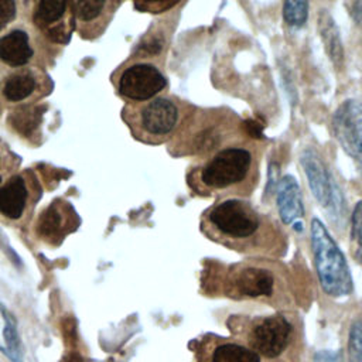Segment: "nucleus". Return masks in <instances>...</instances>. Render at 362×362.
I'll list each match as a JSON object with an SVG mask.
<instances>
[{
    "mask_svg": "<svg viewBox=\"0 0 362 362\" xmlns=\"http://www.w3.org/2000/svg\"><path fill=\"white\" fill-rule=\"evenodd\" d=\"M208 233L238 249L269 250L276 238H269L259 212L245 201L225 199L205 215Z\"/></svg>",
    "mask_w": 362,
    "mask_h": 362,
    "instance_id": "obj_1",
    "label": "nucleus"
},
{
    "mask_svg": "<svg viewBox=\"0 0 362 362\" xmlns=\"http://www.w3.org/2000/svg\"><path fill=\"white\" fill-rule=\"evenodd\" d=\"M310 242L315 272L322 291L331 297L351 294L354 284L345 256L327 226L318 218L311 219Z\"/></svg>",
    "mask_w": 362,
    "mask_h": 362,
    "instance_id": "obj_2",
    "label": "nucleus"
},
{
    "mask_svg": "<svg viewBox=\"0 0 362 362\" xmlns=\"http://www.w3.org/2000/svg\"><path fill=\"white\" fill-rule=\"evenodd\" d=\"M252 161V153L247 148H222L199 168L197 182L206 191L229 189L249 177Z\"/></svg>",
    "mask_w": 362,
    "mask_h": 362,
    "instance_id": "obj_3",
    "label": "nucleus"
},
{
    "mask_svg": "<svg viewBox=\"0 0 362 362\" xmlns=\"http://www.w3.org/2000/svg\"><path fill=\"white\" fill-rule=\"evenodd\" d=\"M180 107L168 98H153L132 107L129 126L134 134L148 141H161L171 136L180 123Z\"/></svg>",
    "mask_w": 362,
    "mask_h": 362,
    "instance_id": "obj_4",
    "label": "nucleus"
},
{
    "mask_svg": "<svg viewBox=\"0 0 362 362\" xmlns=\"http://www.w3.org/2000/svg\"><path fill=\"white\" fill-rule=\"evenodd\" d=\"M300 164L308 181L310 191L318 204L329 214L331 219L338 222L345 215L344 197L334 182L321 154L311 147L301 151Z\"/></svg>",
    "mask_w": 362,
    "mask_h": 362,
    "instance_id": "obj_5",
    "label": "nucleus"
},
{
    "mask_svg": "<svg viewBox=\"0 0 362 362\" xmlns=\"http://www.w3.org/2000/svg\"><path fill=\"white\" fill-rule=\"evenodd\" d=\"M293 339V324L281 314L256 318L247 328V344L260 356L277 358Z\"/></svg>",
    "mask_w": 362,
    "mask_h": 362,
    "instance_id": "obj_6",
    "label": "nucleus"
},
{
    "mask_svg": "<svg viewBox=\"0 0 362 362\" xmlns=\"http://www.w3.org/2000/svg\"><path fill=\"white\" fill-rule=\"evenodd\" d=\"M331 127L362 177V103L355 99L344 100L334 112Z\"/></svg>",
    "mask_w": 362,
    "mask_h": 362,
    "instance_id": "obj_7",
    "label": "nucleus"
},
{
    "mask_svg": "<svg viewBox=\"0 0 362 362\" xmlns=\"http://www.w3.org/2000/svg\"><path fill=\"white\" fill-rule=\"evenodd\" d=\"M226 293L239 298H270L279 288L276 273L267 267L243 264L228 272Z\"/></svg>",
    "mask_w": 362,
    "mask_h": 362,
    "instance_id": "obj_8",
    "label": "nucleus"
},
{
    "mask_svg": "<svg viewBox=\"0 0 362 362\" xmlns=\"http://www.w3.org/2000/svg\"><path fill=\"white\" fill-rule=\"evenodd\" d=\"M74 0H37L33 18L51 41L66 44L74 30Z\"/></svg>",
    "mask_w": 362,
    "mask_h": 362,
    "instance_id": "obj_9",
    "label": "nucleus"
},
{
    "mask_svg": "<svg viewBox=\"0 0 362 362\" xmlns=\"http://www.w3.org/2000/svg\"><path fill=\"white\" fill-rule=\"evenodd\" d=\"M167 85L161 71L147 62H136L120 74L117 89L122 96L134 102L153 99Z\"/></svg>",
    "mask_w": 362,
    "mask_h": 362,
    "instance_id": "obj_10",
    "label": "nucleus"
},
{
    "mask_svg": "<svg viewBox=\"0 0 362 362\" xmlns=\"http://www.w3.org/2000/svg\"><path fill=\"white\" fill-rule=\"evenodd\" d=\"M276 206L284 225H294L297 230H301V223L298 221L304 215L303 194L297 180L290 174L281 177L277 184Z\"/></svg>",
    "mask_w": 362,
    "mask_h": 362,
    "instance_id": "obj_11",
    "label": "nucleus"
},
{
    "mask_svg": "<svg viewBox=\"0 0 362 362\" xmlns=\"http://www.w3.org/2000/svg\"><path fill=\"white\" fill-rule=\"evenodd\" d=\"M44 86L41 74L35 69L20 68L8 74L1 82V95L10 103L25 102L40 95V89Z\"/></svg>",
    "mask_w": 362,
    "mask_h": 362,
    "instance_id": "obj_12",
    "label": "nucleus"
},
{
    "mask_svg": "<svg viewBox=\"0 0 362 362\" xmlns=\"http://www.w3.org/2000/svg\"><path fill=\"white\" fill-rule=\"evenodd\" d=\"M28 187L23 175H14L0 187V214L10 219H18L28 202Z\"/></svg>",
    "mask_w": 362,
    "mask_h": 362,
    "instance_id": "obj_13",
    "label": "nucleus"
},
{
    "mask_svg": "<svg viewBox=\"0 0 362 362\" xmlns=\"http://www.w3.org/2000/svg\"><path fill=\"white\" fill-rule=\"evenodd\" d=\"M34 57L30 37L24 30H13L0 38V61L8 66H23Z\"/></svg>",
    "mask_w": 362,
    "mask_h": 362,
    "instance_id": "obj_14",
    "label": "nucleus"
},
{
    "mask_svg": "<svg viewBox=\"0 0 362 362\" xmlns=\"http://www.w3.org/2000/svg\"><path fill=\"white\" fill-rule=\"evenodd\" d=\"M74 209L64 201H55L47 206L38 219V233L44 238H61L69 229Z\"/></svg>",
    "mask_w": 362,
    "mask_h": 362,
    "instance_id": "obj_15",
    "label": "nucleus"
},
{
    "mask_svg": "<svg viewBox=\"0 0 362 362\" xmlns=\"http://www.w3.org/2000/svg\"><path fill=\"white\" fill-rule=\"evenodd\" d=\"M318 33L332 65L337 69H341L345 59L341 33L335 20L327 10H321L318 14Z\"/></svg>",
    "mask_w": 362,
    "mask_h": 362,
    "instance_id": "obj_16",
    "label": "nucleus"
},
{
    "mask_svg": "<svg viewBox=\"0 0 362 362\" xmlns=\"http://www.w3.org/2000/svg\"><path fill=\"white\" fill-rule=\"evenodd\" d=\"M204 362H263L262 356L246 346L233 341L215 342L204 356Z\"/></svg>",
    "mask_w": 362,
    "mask_h": 362,
    "instance_id": "obj_17",
    "label": "nucleus"
},
{
    "mask_svg": "<svg viewBox=\"0 0 362 362\" xmlns=\"http://www.w3.org/2000/svg\"><path fill=\"white\" fill-rule=\"evenodd\" d=\"M110 0H75V18L79 31L88 33L93 24H106Z\"/></svg>",
    "mask_w": 362,
    "mask_h": 362,
    "instance_id": "obj_18",
    "label": "nucleus"
},
{
    "mask_svg": "<svg viewBox=\"0 0 362 362\" xmlns=\"http://www.w3.org/2000/svg\"><path fill=\"white\" fill-rule=\"evenodd\" d=\"M0 352L11 362H23V345L14 324L7 310L0 303Z\"/></svg>",
    "mask_w": 362,
    "mask_h": 362,
    "instance_id": "obj_19",
    "label": "nucleus"
},
{
    "mask_svg": "<svg viewBox=\"0 0 362 362\" xmlns=\"http://www.w3.org/2000/svg\"><path fill=\"white\" fill-rule=\"evenodd\" d=\"M40 107H21L10 116V123L21 134L30 136L40 123Z\"/></svg>",
    "mask_w": 362,
    "mask_h": 362,
    "instance_id": "obj_20",
    "label": "nucleus"
},
{
    "mask_svg": "<svg viewBox=\"0 0 362 362\" xmlns=\"http://www.w3.org/2000/svg\"><path fill=\"white\" fill-rule=\"evenodd\" d=\"M283 20L293 28L303 27L308 20V0H283Z\"/></svg>",
    "mask_w": 362,
    "mask_h": 362,
    "instance_id": "obj_21",
    "label": "nucleus"
},
{
    "mask_svg": "<svg viewBox=\"0 0 362 362\" xmlns=\"http://www.w3.org/2000/svg\"><path fill=\"white\" fill-rule=\"evenodd\" d=\"M349 238L354 257L362 264V201H358L352 209Z\"/></svg>",
    "mask_w": 362,
    "mask_h": 362,
    "instance_id": "obj_22",
    "label": "nucleus"
},
{
    "mask_svg": "<svg viewBox=\"0 0 362 362\" xmlns=\"http://www.w3.org/2000/svg\"><path fill=\"white\" fill-rule=\"evenodd\" d=\"M163 48H164V38L160 35V33H153V34H147L146 37H143L141 41L136 45L133 52L137 57L147 58V57L160 54L163 51Z\"/></svg>",
    "mask_w": 362,
    "mask_h": 362,
    "instance_id": "obj_23",
    "label": "nucleus"
},
{
    "mask_svg": "<svg viewBox=\"0 0 362 362\" xmlns=\"http://www.w3.org/2000/svg\"><path fill=\"white\" fill-rule=\"evenodd\" d=\"M348 352L351 362H362V320L352 322L349 328Z\"/></svg>",
    "mask_w": 362,
    "mask_h": 362,
    "instance_id": "obj_24",
    "label": "nucleus"
},
{
    "mask_svg": "<svg viewBox=\"0 0 362 362\" xmlns=\"http://www.w3.org/2000/svg\"><path fill=\"white\" fill-rule=\"evenodd\" d=\"M180 1L181 0H133L134 7L139 11L153 13V14L167 11L174 6H177Z\"/></svg>",
    "mask_w": 362,
    "mask_h": 362,
    "instance_id": "obj_25",
    "label": "nucleus"
},
{
    "mask_svg": "<svg viewBox=\"0 0 362 362\" xmlns=\"http://www.w3.org/2000/svg\"><path fill=\"white\" fill-rule=\"evenodd\" d=\"M16 0H0V31L16 18Z\"/></svg>",
    "mask_w": 362,
    "mask_h": 362,
    "instance_id": "obj_26",
    "label": "nucleus"
},
{
    "mask_svg": "<svg viewBox=\"0 0 362 362\" xmlns=\"http://www.w3.org/2000/svg\"><path fill=\"white\" fill-rule=\"evenodd\" d=\"M279 167L277 164L272 163L269 167V177H267V184H266V195H270L272 192H276L277 184H279Z\"/></svg>",
    "mask_w": 362,
    "mask_h": 362,
    "instance_id": "obj_27",
    "label": "nucleus"
},
{
    "mask_svg": "<svg viewBox=\"0 0 362 362\" xmlns=\"http://www.w3.org/2000/svg\"><path fill=\"white\" fill-rule=\"evenodd\" d=\"M313 362H342V356L339 352L322 349L314 354Z\"/></svg>",
    "mask_w": 362,
    "mask_h": 362,
    "instance_id": "obj_28",
    "label": "nucleus"
},
{
    "mask_svg": "<svg viewBox=\"0 0 362 362\" xmlns=\"http://www.w3.org/2000/svg\"><path fill=\"white\" fill-rule=\"evenodd\" d=\"M351 17L358 25H362V0H352Z\"/></svg>",
    "mask_w": 362,
    "mask_h": 362,
    "instance_id": "obj_29",
    "label": "nucleus"
},
{
    "mask_svg": "<svg viewBox=\"0 0 362 362\" xmlns=\"http://www.w3.org/2000/svg\"><path fill=\"white\" fill-rule=\"evenodd\" d=\"M245 126H246L249 134H252L253 137H262V127H260V124L257 122L247 120Z\"/></svg>",
    "mask_w": 362,
    "mask_h": 362,
    "instance_id": "obj_30",
    "label": "nucleus"
},
{
    "mask_svg": "<svg viewBox=\"0 0 362 362\" xmlns=\"http://www.w3.org/2000/svg\"><path fill=\"white\" fill-rule=\"evenodd\" d=\"M0 167H1V164H0ZM1 178H3V177H1V174H0V182H1Z\"/></svg>",
    "mask_w": 362,
    "mask_h": 362,
    "instance_id": "obj_31",
    "label": "nucleus"
},
{
    "mask_svg": "<svg viewBox=\"0 0 362 362\" xmlns=\"http://www.w3.org/2000/svg\"><path fill=\"white\" fill-rule=\"evenodd\" d=\"M68 362H74V361H68Z\"/></svg>",
    "mask_w": 362,
    "mask_h": 362,
    "instance_id": "obj_32",
    "label": "nucleus"
}]
</instances>
